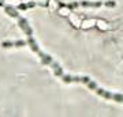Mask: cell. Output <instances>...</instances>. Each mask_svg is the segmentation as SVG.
<instances>
[{"mask_svg":"<svg viewBox=\"0 0 123 117\" xmlns=\"http://www.w3.org/2000/svg\"><path fill=\"white\" fill-rule=\"evenodd\" d=\"M96 25H98V27H100L101 30H104V29H107V25H108V23H107V22H104V21H97L96 22Z\"/></svg>","mask_w":123,"mask_h":117,"instance_id":"3957f363","label":"cell"},{"mask_svg":"<svg viewBox=\"0 0 123 117\" xmlns=\"http://www.w3.org/2000/svg\"><path fill=\"white\" fill-rule=\"evenodd\" d=\"M96 25V21H93V19H89V21H84L82 22V27L84 29H89V27H92Z\"/></svg>","mask_w":123,"mask_h":117,"instance_id":"6da1fadb","label":"cell"},{"mask_svg":"<svg viewBox=\"0 0 123 117\" xmlns=\"http://www.w3.org/2000/svg\"><path fill=\"white\" fill-rule=\"evenodd\" d=\"M60 14H62V15H68V14H71L70 12V8H67V7H62V8H60Z\"/></svg>","mask_w":123,"mask_h":117,"instance_id":"277c9868","label":"cell"},{"mask_svg":"<svg viewBox=\"0 0 123 117\" xmlns=\"http://www.w3.org/2000/svg\"><path fill=\"white\" fill-rule=\"evenodd\" d=\"M21 26L23 27V30L26 31V33H29V34H30V33H31V30H30V27L27 26V23H26V21H23V19H21Z\"/></svg>","mask_w":123,"mask_h":117,"instance_id":"7a4b0ae2","label":"cell"}]
</instances>
